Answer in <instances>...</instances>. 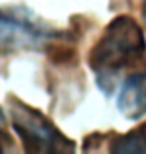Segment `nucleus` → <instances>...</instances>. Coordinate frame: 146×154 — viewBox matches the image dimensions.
<instances>
[{"instance_id": "obj_7", "label": "nucleus", "mask_w": 146, "mask_h": 154, "mask_svg": "<svg viewBox=\"0 0 146 154\" xmlns=\"http://www.w3.org/2000/svg\"><path fill=\"white\" fill-rule=\"evenodd\" d=\"M142 18H144V22H146V0L142 2Z\"/></svg>"}, {"instance_id": "obj_5", "label": "nucleus", "mask_w": 146, "mask_h": 154, "mask_svg": "<svg viewBox=\"0 0 146 154\" xmlns=\"http://www.w3.org/2000/svg\"><path fill=\"white\" fill-rule=\"evenodd\" d=\"M111 152H146V125L124 136H119V140L111 144Z\"/></svg>"}, {"instance_id": "obj_4", "label": "nucleus", "mask_w": 146, "mask_h": 154, "mask_svg": "<svg viewBox=\"0 0 146 154\" xmlns=\"http://www.w3.org/2000/svg\"><path fill=\"white\" fill-rule=\"evenodd\" d=\"M119 111L130 121H138L146 115V73L138 71L124 79L117 97Z\"/></svg>"}, {"instance_id": "obj_2", "label": "nucleus", "mask_w": 146, "mask_h": 154, "mask_svg": "<svg viewBox=\"0 0 146 154\" xmlns=\"http://www.w3.org/2000/svg\"><path fill=\"white\" fill-rule=\"evenodd\" d=\"M10 119L12 127L26 152L36 154H71L75 152V142L69 140L65 134H61L55 125L46 119L40 111L28 107L26 103L18 99H10Z\"/></svg>"}, {"instance_id": "obj_1", "label": "nucleus", "mask_w": 146, "mask_h": 154, "mask_svg": "<svg viewBox=\"0 0 146 154\" xmlns=\"http://www.w3.org/2000/svg\"><path fill=\"white\" fill-rule=\"evenodd\" d=\"M146 57L142 28L130 16H117L105 28L89 54V65L105 93H113L119 77L128 67H136Z\"/></svg>"}, {"instance_id": "obj_6", "label": "nucleus", "mask_w": 146, "mask_h": 154, "mask_svg": "<svg viewBox=\"0 0 146 154\" xmlns=\"http://www.w3.org/2000/svg\"><path fill=\"white\" fill-rule=\"evenodd\" d=\"M4 125H6V119H4V113H2V109H0V142H2V140H8V142H12V140L8 138V136L4 134ZM2 150H4V148L0 146V152H2Z\"/></svg>"}, {"instance_id": "obj_3", "label": "nucleus", "mask_w": 146, "mask_h": 154, "mask_svg": "<svg viewBox=\"0 0 146 154\" xmlns=\"http://www.w3.org/2000/svg\"><path fill=\"white\" fill-rule=\"evenodd\" d=\"M50 40L44 30L18 16L0 12V54H12L20 50H40Z\"/></svg>"}]
</instances>
